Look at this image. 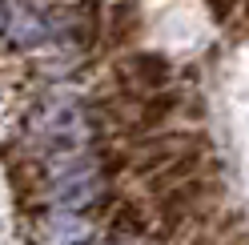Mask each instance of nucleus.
<instances>
[{
    "label": "nucleus",
    "mask_w": 249,
    "mask_h": 245,
    "mask_svg": "<svg viewBox=\"0 0 249 245\" xmlns=\"http://www.w3.org/2000/svg\"><path fill=\"white\" fill-rule=\"evenodd\" d=\"M33 133L44 137L49 145H81L89 141V109L76 97H65V93H56L40 105V109L33 113Z\"/></svg>",
    "instance_id": "obj_1"
},
{
    "label": "nucleus",
    "mask_w": 249,
    "mask_h": 245,
    "mask_svg": "<svg viewBox=\"0 0 249 245\" xmlns=\"http://www.w3.org/2000/svg\"><path fill=\"white\" fill-rule=\"evenodd\" d=\"M169 76H173V65H169L165 56L157 52H145V56H124L117 65V81L124 93H157V88L169 85Z\"/></svg>",
    "instance_id": "obj_2"
},
{
    "label": "nucleus",
    "mask_w": 249,
    "mask_h": 245,
    "mask_svg": "<svg viewBox=\"0 0 249 245\" xmlns=\"http://www.w3.org/2000/svg\"><path fill=\"white\" fill-rule=\"evenodd\" d=\"M53 33L49 17H40V12H33L28 4H20L17 12H12V44L17 49H36V44Z\"/></svg>",
    "instance_id": "obj_3"
},
{
    "label": "nucleus",
    "mask_w": 249,
    "mask_h": 245,
    "mask_svg": "<svg viewBox=\"0 0 249 245\" xmlns=\"http://www.w3.org/2000/svg\"><path fill=\"white\" fill-rule=\"evenodd\" d=\"M193 173H197V153L173 157V161H165V169H161V173H153V189H157V193H165V189L181 185V181H189Z\"/></svg>",
    "instance_id": "obj_4"
},
{
    "label": "nucleus",
    "mask_w": 249,
    "mask_h": 245,
    "mask_svg": "<svg viewBox=\"0 0 249 245\" xmlns=\"http://www.w3.org/2000/svg\"><path fill=\"white\" fill-rule=\"evenodd\" d=\"M181 105V93H149L145 97V109H141V125L145 129H157L161 121H169Z\"/></svg>",
    "instance_id": "obj_5"
},
{
    "label": "nucleus",
    "mask_w": 249,
    "mask_h": 245,
    "mask_svg": "<svg viewBox=\"0 0 249 245\" xmlns=\"http://www.w3.org/2000/svg\"><path fill=\"white\" fill-rule=\"evenodd\" d=\"M113 237H141L145 233V213L141 205H133V201H121L117 213H113V229H108Z\"/></svg>",
    "instance_id": "obj_6"
},
{
    "label": "nucleus",
    "mask_w": 249,
    "mask_h": 245,
    "mask_svg": "<svg viewBox=\"0 0 249 245\" xmlns=\"http://www.w3.org/2000/svg\"><path fill=\"white\" fill-rule=\"evenodd\" d=\"M85 237V221L76 213H56L49 217V241H81Z\"/></svg>",
    "instance_id": "obj_7"
},
{
    "label": "nucleus",
    "mask_w": 249,
    "mask_h": 245,
    "mask_svg": "<svg viewBox=\"0 0 249 245\" xmlns=\"http://www.w3.org/2000/svg\"><path fill=\"white\" fill-rule=\"evenodd\" d=\"M133 24H137V4H133V0H117L113 17H108V33H113V40L133 36Z\"/></svg>",
    "instance_id": "obj_8"
},
{
    "label": "nucleus",
    "mask_w": 249,
    "mask_h": 245,
    "mask_svg": "<svg viewBox=\"0 0 249 245\" xmlns=\"http://www.w3.org/2000/svg\"><path fill=\"white\" fill-rule=\"evenodd\" d=\"M40 169H36V165H17V169H12V185H17L20 189V197H33L36 189H40Z\"/></svg>",
    "instance_id": "obj_9"
},
{
    "label": "nucleus",
    "mask_w": 249,
    "mask_h": 245,
    "mask_svg": "<svg viewBox=\"0 0 249 245\" xmlns=\"http://www.w3.org/2000/svg\"><path fill=\"white\" fill-rule=\"evenodd\" d=\"M205 4H209V12L217 20H229V12L237 8V0H205Z\"/></svg>",
    "instance_id": "obj_10"
},
{
    "label": "nucleus",
    "mask_w": 249,
    "mask_h": 245,
    "mask_svg": "<svg viewBox=\"0 0 249 245\" xmlns=\"http://www.w3.org/2000/svg\"><path fill=\"white\" fill-rule=\"evenodd\" d=\"M4 20H8V8H4V0H0V28H4Z\"/></svg>",
    "instance_id": "obj_11"
}]
</instances>
